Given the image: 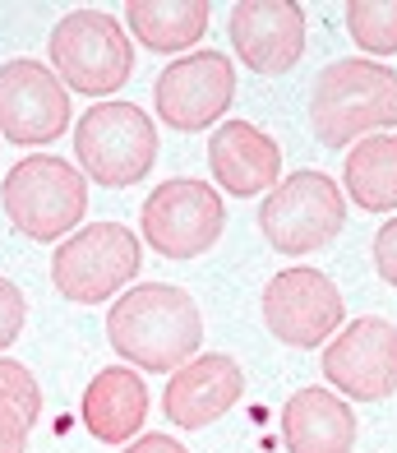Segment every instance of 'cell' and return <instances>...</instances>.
Instances as JSON below:
<instances>
[{"instance_id": "277c9868", "label": "cell", "mask_w": 397, "mask_h": 453, "mask_svg": "<svg viewBox=\"0 0 397 453\" xmlns=\"http://www.w3.org/2000/svg\"><path fill=\"white\" fill-rule=\"evenodd\" d=\"M51 70L70 93L107 97L125 88L134 74V47L125 37V24L107 10H70L51 28Z\"/></svg>"}, {"instance_id": "cb8c5ba5", "label": "cell", "mask_w": 397, "mask_h": 453, "mask_svg": "<svg viewBox=\"0 0 397 453\" xmlns=\"http://www.w3.org/2000/svg\"><path fill=\"white\" fill-rule=\"evenodd\" d=\"M28 421L10 403H0V453H24L28 449Z\"/></svg>"}, {"instance_id": "30bf717a", "label": "cell", "mask_w": 397, "mask_h": 453, "mask_svg": "<svg viewBox=\"0 0 397 453\" xmlns=\"http://www.w3.org/2000/svg\"><path fill=\"white\" fill-rule=\"evenodd\" d=\"M342 292L319 269H282L263 287V324L286 347H324L342 328Z\"/></svg>"}, {"instance_id": "603a6c76", "label": "cell", "mask_w": 397, "mask_h": 453, "mask_svg": "<svg viewBox=\"0 0 397 453\" xmlns=\"http://www.w3.org/2000/svg\"><path fill=\"white\" fill-rule=\"evenodd\" d=\"M374 269L388 287H397V218H388L379 232H374Z\"/></svg>"}, {"instance_id": "2e32d148", "label": "cell", "mask_w": 397, "mask_h": 453, "mask_svg": "<svg viewBox=\"0 0 397 453\" xmlns=\"http://www.w3.org/2000/svg\"><path fill=\"white\" fill-rule=\"evenodd\" d=\"M286 453H351L356 444V411L332 388H301L282 407Z\"/></svg>"}, {"instance_id": "9a60e30c", "label": "cell", "mask_w": 397, "mask_h": 453, "mask_svg": "<svg viewBox=\"0 0 397 453\" xmlns=\"http://www.w3.org/2000/svg\"><path fill=\"white\" fill-rule=\"evenodd\" d=\"M208 167H213L226 195H236V199L268 195L282 172V149L273 134H263L249 120H226L208 139Z\"/></svg>"}, {"instance_id": "9c48e42d", "label": "cell", "mask_w": 397, "mask_h": 453, "mask_svg": "<svg viewBox=\"0 0 397 453\" xmlns=\"http://www.w3.org/2000/svg\"><path fill=\"white\" fill-rule=\"evenodd\" d=\"M232 97H236V60L226 51H190L172 60L153 84L157 120L180 134L218 126L232 107Z\"/></svg>"}, {"instance_id": "ac0fdd59", "label": "cell", "mask_w": 397, "mask_h": 453, "mask_svg": "<svg viewBox=\"0 0 397 453\" xmlns=\"http://www.w3.org/2000/svg\"><path fill=\"white\" fill-rule=\"evenodd\" d=\"M208 0H130L125 5V24L149 51L172 56L190 51L208 33Z\"/></svg>"}, {"instance_id": "6da1fadb", "label": "cell", "mask_w": 397, "mask_h": 453, "mask_svg": "<svg viewBox=\"0 0 397 453\" xmlns=\"http://www.w3.org/2000/svg\"><path fill=\"white\" fill-rule=\"evenodd\" d=\"M111 347L139 370H176L199 357L203 315L195 296L172 282H139L107 311Z\"/></svg>"}, {"instance_id": "5bb4252c", "label": "cell", "mask_w": 397, "mask_h": 453, "mask_svg": "<svg viewBox=\"0 0 397 453\" xmlns=\"http://www.w3.org/2000/svg\"><path fill=\"white\" fill-rule=\"evenodd\" d=\"M240 394H245L240 365L226 352H203L172 375V384L162 394V411L180 430H203V426L222 421L240 403Z\"/></svg>"}, {"instance_id": "ba28073f", "label": "cell", "mask_w": 397, "mask_h": 453, "mask_svg": "<svg viewBox=\"0 0 397 453\" xmlns=\"http://www.w3.org/2000/svg\"><path fill=\"white\" fill-rule=\"evenodd\" d=\"M139 226H143V241L162 259H199L218 245L222 226H226V209L213 185L176 176V180H162L143 199Z\"/></svg>"}, {"instance_id": "7c38bea8", "label": "cell", "mask_w": 397, "mask_h": 453, "mask_svg": "<svg viewBox=\"0 0 397 453\" xmlns=\"http://www.w3.org/2000/svg\"><path fill=\"white\" fill-rule=\"evenodd\" d=\"M70 130V88L42 60L0 65V134L10 143H51Z\"/></svg>"}, {"instance_id": "44dd1931", "label": "cell", "mask_w": 397, "mask_h": 453, "mask_svg": "<svg viewBox=\"0 0 397 453\" xmlns=\"http://www.w3.org/2000/svg\"><path fill=\"white\" fill-rule=\"evenodd\" d=\"M0 403H10L28 426L42 417V388H37V380H33L28 365L0 357Z\"/></svg>"}, {"instance_id": "3957f363", "label": "cell", "mask_w": 397, "mask_h": 453, "mask_svg": "<svg viewBox=\"0 0 397 453\" xmlns=\"http://www.w3.org/2000/svg\"><path fill=\"white\" fill-rule=\"evenodd\" d=\"M0 203L14 232H24L28 241H60L88 213V176L56 153H33L10 167Z\"/></svg>"}, {"instance_id": "4fadbf2b", "label": "cell", "mask_w": 397, "mask_h": 453, "mask_svg": "<svg viewBox=\"0 0 397 453\" xmlns=\"http://www.w3.org/2000/svg\"><path fill=\"white\" fill-rule=\"evenodd\" d=\"M226 33L255 74H286L305 56V10L296 0H240Z\"/></svg>"}, {"instance_id": "e0dca14e", "label": "cell", "mask_w": 397, "mask_h": 453, "mask_svg": "<svg viewBox=\"0 0 397 453\" xmlns=\"http://www.w3.org/2000/svg\"><path fill=\"white\" fill-rule=\"evenodd\" d=\"M143 417H149V388L134 370L107 365L97 370L88 394H83V426L97 444H125L139 435Z\"/></svg>"}, {"instance_id": "5b68a950", "label": "cell", "mask_w": 397, "mask_h": 453, "mask_svg": "<svg viewBox=\"0 0 397 453\" xmlns=\"http://www.w3.org/2000/svg\"><path fill=\"white\" fill-rule=\"evenodd\" d=\"M74 153L88 180L120 190V185H134L153 172L157 126L134 102H97L74 126Z\"/></svg>"}, {"instance_id": "ffe728a7", "label": "cell", "mask_w": 397, "mask_h": 453, "mask_svg": "<svg viewBox=\"0 0 397 453\" xmlns=\"http://www.w3.org/2000/svg\"><path fill=\"white\" fill-rule=\"evenodd\" d=\"M347 28L356 37V47L374 56L397 51V0H351L347 5Z\"/></svg>"}, {"instance_id": "8fae6325", "label": "cell", "mask_w": 397, "mask_h": 453, "mask_svg": "<svg viewBox=\"0 0 397 453\" xmlns=\"http://www.w3.org/2000/svg\"><path fill=\"white\" fill-rule=\"evenodd\" d=\"M324 380L338 398L384 403L397 394V328L379 315L351 319L324 347Z\"/></svg>"}, {"instance_id": "8992f818", "label": "cell", "mask_w": 397, "mask_h": 453, "mask_svg": "<svg viewBox=\"0 0 397 453\" xmlns=\"http://www.w3.org/2000/svg\"><path fill=\"white\" fill-rule=\"evenodd\" d=\"M342 222H347V199L338 190V180L324 172L286 176L259 203V226L268 245L282 255L324 250V245H332V236H342Z\"/></svg>"}, {"instance_id": "52a82bcc", "label": "cell", "mask_w": 397, "mask_h": 453, "mask_svg": "<svg viewBox=\"0 0 397 453\" xmlns=\"http://www.w3.org/2000/svg\"><path fill=\"white\" fill-rule=\"evenodd\" d=\"M139 236L120 222H88L83 232L65 236L51 259V282L65 301L97 305L116 296L139 273Z\"/></svg>"}, {"instance_id": "7402d4cb", "label": "cell", "mask_w": 397, "mask_h": 453, "mask_svg": "<svg viewBox=\"0 0 397 453\" xmlns=\"http://www.w3.org/2000/svg\"><path fill=\"white\" fill-rule=\"evenodd\" d=\"M24 319H28L24 292H19L10 278H0V352H5V347H14V338L24 334Z\"/></svg>"}, {"instance_id": "d4e9b609", "label": "cell", "mask_w": 397, "mask_h": 453, "mask_svg": "<svg viewBox=\"0 0 397 453\" xmlns=\"http://www.w3.org/2000/svg\"><path fill=\"white\" fill-rule=\"evenodd\" d=\"M125 453H185V444H176L172 435H143L134 444H125Z\"/></svg>"}, {"instance_id": "d6986e66", "label": "cell", "mask_w": 397, "mask_h": 453, "mask_svg": "<svg viewBox=\"0 0 397 453\" xmlns=\"http://www.w3.org/2000/svg\"><path fill=\"white\" fill-rule=\"evenodd\" d=\"M347 199L365 213L397 209V134H370L347 153Z\"/></svg>"}, {"instance_id": "7a4b0ae2", "label": "cell", "mask_w": 397, "mask_h": 453, "mask_svg": "<svg viewBox=\"0 0 397 453\" xmlns=\"http://www.w3.org/2000/svg\"><path fill=\"white\" fill-rule=\"evenodd\" d=\"M397 126V74L384 60L351 56L319 70L309 93V130L324 149H347Z\"/></svg>"}]
</instances>
